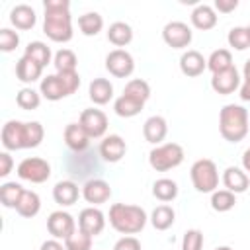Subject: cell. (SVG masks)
<instances>
[{"label":"cell","mask_w":250,"mask_h":250,"mask_svg":"<svg viewBox=\"0 0 250 250\" xmlns=\"http://www.w3.org/2000/svg\"><path fill=\"white\" fill-rule=\"evenodd\" d=\"M45 137V129L39 121H8L2 127V145L6 150H21V148H35L41 145Z\"/></svg>","instance_id":"obj_1"},{"label":"cell","mask_w":250,"mask_h":250,"mask_svg":"<svg viewBox=\"0 0 250 250\" xmlns=\"http://www.w3.org/2000/svg\"><path fill=\"white\" fill-rule=\"evenodd\" d=\"M109 225L121 234H137L146 225V213L139 205L113 203L109 207Z\"/></svg>","instance_id":"obj_2"},{"label":"cell","mask_w":250,"mask_h":250,"mask_svg":"<svg viewBox=\"0 0 250 250\" xmlns=\"http://www.w3.org/2000/svg\"><path fill=\"white\" fill-rule=\"evenodd\" d=\"M219 131L229 143L242 141L248 135V111L236 104L225 105L219 113Z\"/></svg>","instance_id":"obj_3"},{"label":"cell","mask_w":250,"mask_h":250,"mask_svg":"<svg viewBox=\"0 0 250 250\" xmlns=\"http://www.w3.org/2000/svg\"><path fill=\"white\" fill-rule=\"evenodd\" d=\"M43 31L51 41L66 43L72 39V18L68 10H45Z\"/></svg>","instance_id":"obj_4"},{"label":"cell","mask_w":250,"mask_h":250,"mask_svg":"<svg viewBox=\"0 0 250 250\" xmlns=\"http://www.w3.org/2000/svg\"><path fill=\"white\" fill-rule=\"evenodd\" d=\"M189 176H191V184L197 191L201 193H213L219 186V172H217V166L213 160L209 158H201V160H195L191 164V170H189Z\"/></svg>","instance_id":"obj_5"},{"label":"cell","mask_w":250,"mask_h":250,"mask_svg":"<svg viewBox=\"0 0 250 250\" xmlns=\"http://www.w3.org/2000/svg\"><path fill=\"white\" fill-rule=\"evenodd\" d=\"M184 162V148L178 143H164L158 145L150 150L148 154V164L156 172H166Z\"/></svg>","instance_id":"obj_6"},{"label":"cell","mask_w":250,"mask_h":250,"mask_svg":"<svg viewBox=\"0 0 250 250\" xmlns=\"http://www.w3.org/2000/svg\"><path fill=\"white\" fill-rule=\"evenodd\" d=\"M18 176L25 182H31V184H43L51 176V166L43 158L29 156L18 164Z\"/></svg>","instance_id":"obj_7"},{"label":"cell","mask_w":250,"mask_h":250,"mask_svg":"<svg viewBox=\"0 0 250 250\" xmlns=\"http://www.w3.org/2000/svg\"><path fill=\"white\" fill-rule=\"evenodd\" d=\"M105 68L115 78H127L135 70V61L125 49H113L105 57Z\"/></svg>","instance_id":"obj_8"},{"label":"cell","mask_w":250,"mask_h":250,"mask_svg":"<svg viewBox=\"0 0 250 250\" xmlns=\"http://www.w3.org/2000/svg\"><path fill=\"white\" fill-rule=\"evenodd\" d=\"M80 127L88 133L90 139H100L104 137V133L107 131V117L102 109H84L80 113V119H78Z\"/></svg>","instance_id":"obj_9"},{"label":"cell","mask_w":250,"mask_h":250,"mask_svg":"<svg viewBox=\"0 0 250 250\" xmlns=\"http://www.w3.org/2000/svg\"><path fill=\"white\" fill-rule=\"evenodd\" d=\"M162 39L172 49H184L191 43V29L184 21H170L162 29Z\"/></svg>","instance_id":"obj_10"},{"label":"cell","mask_w":250,"mask_h":250,"mask_svg":"<svg viewBox=\"0 0 250 250\" xmlns=\"http://www.w3.org/2000/svg\"><path fill=\"white\" fill-rule=\"evenodd\" d=\"M47 230L53 238L66 240L76 230V223H74L72 215H68L66 211H53L47 219Z\"/></svg>","instance_id":"obj_11"},{"label":"cell","mask_w":250,"mask_h":250,"mask_svg":"<svg viewBox=\"0 0 250 250\" xmlns=\"http://www.w3.org/2000/svg\"><path fill=\"white\" fill-rule=\"evenodd\" d=\"M104 227H105V217H104V213L100 209L86 207V209L80 211V215H78V229L82 232H86L90 236H96V234H100L104 230Z\"/></svg>","instance_id":"obj_12"},{"label":"cell","mask_w":250,"mask_h":250,"mask_svg":"<svg viewBox=\"0 0 250 250\" xmlns=\"http://www.w3.org/2000/svg\"><path fill=\"white\" fill-rule=\"evenodd\" d=\"M238 86H240V76H238V70L234 66H230V68H227L223 72H217L211 78V88L221 96L232 94Z\"/></svg>","instance_id":"obj_13"},{"label":"cell","mask_w":250,"mask_h":250,"mask_svg":"<svg viewBox=\"0 0 250 250\" xmlns=\"http://www.w3.org/2000/svg\"><path fill=\"white\" fill-rule=\"evenodd\" d=\"M82 197L92 205H102L111 197V188L105 180H88L82 188Z\"/></svg>","instance_id":"obj_14"},{"label":"cell","mask_w":250,"mask_h":250,"mask_svg":"<svg viewBox=\"0 0 250 250\" xmlns=\"http://www.w3.org/2000/svg\"><path fill=\"white\" fill-rule=\"evenodd\" d=\"M127 152V145L119 135H109L100 145V156L105 162H119Z\"/></svg>","instance_id":"obj_15"},{"label":"cell","mask_w":250,"mask_h":250,"mask_svg":"<svg viewBox=\"0 0 250 250\" xmlns=\"http://www.w3.org/2000/svg\"><path fill=\"white\" fill-rule=\"evenodd\" d=\"M223 184H225V188H227L229 191H232V193L236 195V193H242V191L248 189L250 178H248V174L242 172L240 168L229 166V168L223 172Z\"/></svg>","instance_id":"obj_16"},{"label":"cell","mask_w":250,"mask_h":250,"mask_svg":"<svg viewBox=\"0 0 250 250\" xmlns=\"http://www.w3.org/2000/svg\"><path fill=\"white\" fill-rule=\"evenodd\" d=\"M64 143H66V146H68L70 150L82 152V150L88 148L90 137H88V133L80 127V123H70V125L64 127Z\"/></svg>","instance_id":"obj_17"},{"label":"cell","mask_w":250,"mask_h":250,"mask_svg":"<svg viewBox=\"0 0 250 250\" xmlns=\"http://www.w3.org/2000/svg\"><path fill=\"white\" fill-rule=\"evenodd\" d=\"M78 186L72 182V180H62V182H57L55 188H53V199L62 205V207H68V205H74L78 201Z\"/></svg>","instance_id":"obj_18"},{"label":"cell","mask_w":250,"mask_h":250,"mask_svg":"<svg viewBox=\"0 0 250 250\" xmlns=\"http://www.w3.org/2000/svg\"><path fill=\"white\" fill-rule=\"evenodd\" d=\"M207 68V61L199 51H186L180 57V70L186 76H199Z\"/></svg>","instance_id":"obj_19"},{"label":"cell","mask_w":250,"mask_h":250,"mask_svg":"<svg viewBox=\"0 0 250 250\" xmlns=\"http://www.w3.org/2000/svg\"><path fill=\"white\" fill-rule=\"evenodd\" d=\"M166 133H168V125H166V119L160 117V115L148 117V119L145 121V125H143V135H145V139H146L148 143H152V145H158L160 141H164Z\"/></svg>","instance_id":"obj_20"},{"label":"cell","mask_w":250,"mask_h":250,"mask_svg":"<svg viewBox=\"0 0 250 250\" xmlns=\"http://www.w3.org/2000/svg\"><path fill=\"white\" fill-rule=\"evenodd\" d=\"M10 21L18 27V29H31L37 21V16H35V10L27 4H18L12 8L10 12Z\"/></svg>","instance_id":"obj_21"},{"label":"cell","mask_w":250,"mask_h":250,"mask_svg":"<svg viewBox=\"0 0 250 250\" xmlns=\"http://www.w3.org/2000/svg\"><path fill=\"white\" fill-rule=\"evenodd\" d=\"M39 90H41V96L47 98L49 102H57V100H62V98L68 96L66 90H64V86H62V82H61V78L57 74H47L41 80Z\"/></svg>","instance_id":"obj_22"},{"label":"cell","mask_w":250,"mask_h":250,"mask_svg":"<svg viewBox=\"0 0 250 250\" xmlns=\"http://www.w3.org/2000/svg\"><path fill=\"white\" fill-rule=\"evenodd\" d=\"M88 96L90 100L96 104V105H104L111 100L113 96V86L107 78H94L90 82V88H88Z\"/></svg>","instance_id":"obj_23"},{"label":"cell","mask_w":250,"mask_h":250,"mask_svg":"<svg viewBox=\"0 0 250 250\" xmlns=\"http://www.w3.org/2000/svg\"><path fill=\"white\" fill-rule=\"evenodd\" d=\"M41 72H43V66H39L35 61H31L25 55L16 62V76H18V80H21L25 84H31L37 78H41Z\"/></svg>","instance_id":"obj_24"},{"label":"cell","mask_w":250,"mask_h":250,"mask_svg":"<svg viewBox=\"0 0 250 250\" xmlns=\"http://www.w3.org/2000/svg\"><path fill=\"white\" fill-rule=\"evenodd\" d=\"M191 23H193V27L203 29V31L213 29V27L217 25V14H215V10H213L211 6L199 4V6L191 12Z\"/></svg>","instance_id":"obj_25"},{"label":"cell","mask_w":250,"mask_h":250,"mask_svg":"<svg viewBox=\"0 0 250 250\" xmlns=\"http://www.w3.org/2000/svg\"><path fill=\"white\" fill-rule=\"evenodd\" d=\"M107 39H109V43L115 45V47H125V45H129L131 39H133V29H131V25L125 23V21H113V23L109 25V29H107Z\"/></svg>","instance_id":"obj_26"},{"label":"cell","mask_w":250,"mask_h":250,"mask_svg":"<svg viewBox=\"0 0 250 250\" xmlns=\"http://www.w3.org/2000/svg\"><path fill=\"white\" fill-rule=\"evenodd\" d=\"M145 102H139L131 96H125L121 94L115 102H113V111L119 115V117H135L137 113H141Z\"/></svg>","instance_id":"obj_27"},{"label":"cell","mask_w":250,"mask_h":250,"mask_svg":"<svg viewBox=\"0 0 250 250\" xmlns=\"http://www.w3.org/2000/svg\"><path fill=\"white\" fill-rule=\"evenodd\" d=\"M39 209H41V199H39V195H37L35 191H31V189H25L23 195H21V199H20V203L16 205V211H18L21 217L31 219V217H35V215L39 213Z\"/></svg>","instance_id":"obj_28"},{"label":"cell","mask_w":250,"mask_h":250,"mask_svg":"<svg viewBox=\"0 0 250 250\" xmlns=\"http://www.w3.org/2000/svg\"><path fill=\"white\" fill-rule=\"evenodd\" d=\"M152 195L158 201H164V203L166 201H172L178 195V184L174 180H170V178H160L152 186Z\"/></svg>","instance_id":"obj_29"},{"label":"cell","mask_w":250,"mask_h":250,"mask_svg":"<svg viewBox=\"0 0 250 250\" xmlns=\"http://www.w3.org/2000/svg\"><path fill=\"white\" fill-rule=\"evenodd\" d=\"M174 219H176V213L170 205H158L152 215H150V223L156 230H166L174 225Z\"/></svg>","instance_id":"obj_30"},{"label":"cell","mask_w":250,"mask_h":250,"mask_svg":"<svg viewBox=\"0 0 250 250\" xmlns=\"http://www.w3.org/2000/svg\"><path fill=\"white\" fill-rule=\"evenodd\" d=\"M78 27H80V31L86 37L98 35L102 31V27H104V18L98 12H88V14H84V16L78 18Z\"/></svg>","instance_id":"obj_31"},{"label":"cell","mask_w":250,"mask_h":250,"mask_svg":"<svg viewBox=\"0 0 250 250\" xmlns=\"http://www.w3.org/2000/svg\"><path fill=\"white\" fill-rule=\"evenodd\" d=\"M23 191H25V189H23L20 184H16V182H6V184H2V186H0V201H2V205L16 209V205L20 203Z\"/></svg>","instance_id":"obj_32"},{"label":"cell","mask_w":250,"mask_h":250,"mask_svg":"<svg viewBox=\"0 0 250 250\" xmlns=\"http://www.w3.org/2000/svg\"><path fill=\"white\" fill-rule=\"evenodd\" d=\"M230 66H232V55H230L229 49H217V51H213L211 57L207 59V68H209L213 74L223 72V70H227V68H230Z\"/></svg>","instance_id":"obj_33"},{"label":"cell","mask_w":250,"mask_h":250,"mask_svg":"<svg viewBox=\"0 0 250 250\" xmlns=\"http://www.w3.org/2000/svg\"><path fill=\"white\" fill-rule=\"evenodd\" d=\"M25 57H29L31 61H35L39 66H47L49 62H51V49L45 45V43H41V41H31L27 47H25V53H23Z\"/></svg>","instance_id":"obj_34"},{"label":"cell","mask_w":250,"mask_h":250,"mask_svg":"<svg viewBox=\"0 0 250 250\" xmlns=\"http://www.w3.org/2000/svg\"><path fill=\"white\" fill-rule=\"evenodd\" d=\"M123 94H125V96H131V98H135V100H139V102H146V100L150 98V86H148V82L143 80V78H133V80H129V82L125 84Z\"/></svg>","instance_id":"obj_35"},{"label":"cell","mask_w":250,"mask_h":250,"mask_svg":"<svg viewBox=\"0 0 250 250\" xmlns=\"http://www.w3.org/2000/svg\"><path fill=\"white\" fill-rule=\"evenodd\" d=\"M76 62H78V59H76L74 51H70V49L57 51L55 61H53L57 72H74L76 70Z\"/></svg>","instance_id":"obj_36"},{"label":"cell","mask_w":250,"mask_h":250,"mask_svg":"<svg viewBox=\"0 0 250 250\" xmlns=\"http://www.w3.org/2000/svg\"><path fill=\"white\" fill-rule=\"evenodd\" d=\"M236 199H234V193L229 191V189H215L213 195H211V207L219 213H225V211H230L234 207Z\"/></svg>","instance_id":"obj_37"},{"label":"cell","mask_w":250,"mask_h":250,"mask_svg":"<svg viewBox=\"0 0 250 250\" xmlns=\"http://www.w3.org/2000/svg\"><path fill=\"white\" fill-rule=\"evenodd\" d=\"M16 104L21 109H37L41 104V96L33 88H21L16 96Z\"/></svg>","instance_id":"obj_38"},{"label":"cell","mask_w":250,"mask_h":250,"mask_svg":"<svg viewBox=\"0 0 250 250\" xmlns=\"http://www.w3.org/2000/svg\"><path fill=\"white\" fill-rule=\"evenodd\" d=\"M229 45L234 47L236 51H244L250 47V33L246 27H232L229 31V37H227Z\"/></svg>","instance_id":"obj_39"},{"label":"cell","mask_w":250,"mask_h":250,"mask_svg":"<svg viewBox=\"0 0 250 250\" xmlns=\"http://www.w3.org/2000/svg\"><path fill=\"white\" fill-rule=\"evenodd\" d=\"M92 238L94 236H90V234H86L78 229L64 240V246H66V250H90L92 248Z\"/></svg>","instance_id":"obj_40"},{"label":"cell","mask_w":250,"mask_h":250,"mask_svg":"<svg viewBox=\"0 0 250 250\" xmlns=\"http://www.w3.org/2000/svg\"><path fill=\"white\" fill-rule=\"evenodd\" d=\"M203 248V234L197 229L186 230L182 238V250H201Z\"/></svg>","instance_id":"obj_41"},{"label":"cell","mask_w":250,"mask_h":250,"mask_svg":"<svg viewBox=\"0 0 250 250\" xmlns=\"http://www.w3.org/2000/svg\"><path fill=\"white\" fill-rule=\"evenodd\" d=\"M18 45H20V35H18L16 31H12V29H8V27L0 29V51L10 53V51H14Z\"/></svg>","instance_id":"obj_42"},{"label":"cell","mask_w":250,"mask_h":250,"mask_svg":"<svg viewBox=\"0 0 250 250\" xmlns=\"http://www.w3.org/2000/svg\"><path fill=\"white\" fill-rule=\"evenodd\" d=\"M57 76L61 78V82H62V86H64V90H66L68 96L78 90V86H80V74L76 70L74 72H57Z\"/></svg>","instance_id":"obj_43"},{"label":"cell","mask_w":250,"mask_h":250,"mask_svg":"<svg viewBox=\"0 0 250 250\" xmlns=\"http://www.w3.org/2000/svg\"><path fill=\"white\" fill-rule=\"evenodd\" d=\"M113 250H141V242L135 236H123L113 244Z\"/></svg>","instance_id":"obj_44"},{"label":"cell","mask_w":250,"mask_h":250,"mask_svg":"<svg viewBox=\"0 0 250 250\" xmlns=\"http://www.w3.org/2000/svg\"><path fill=\"white\" fill-rule=\"evenodd\" d=\"M12 166H14L12 156L8 152H0V178H6L12 172Z\"/></svg>","instance_id":"obj_45"},{"label":"cell","mask_w":250,"mask_h":250,"mask_svg":"<svg viewBox=\"0 0 250 250\" xmlns=\"http://www.w3.org/2000/svg\"><path fill=\"white\" fill-rule=\"evenodd\" d=\"M236 6H238V0H215V8L219 12H223V14L232 12Z\"/></svg>","instance_id":"obj_46"},{"label":"cell","mask_w":250,"mask_h":250,"mask_svg":"<svg viewBox=\"0 0 250 250\" xmlns=\"http://www.w3.org/2000/svg\"><path fill=\"white\" fill-rule=\"evenodd\" d=\"M45 10H70L68 0H45Z\"/></svg>","instance_id":"obj_47"},{"label":"cell","mask_w":250,"mask_h":250,"mask_svg":"<svg viewBox=\"0 0 250 250\" xmlns=\"http://www.w3.org/2000/svg\"><path fill=\"white\" fill-rule=\"evenodd\" d=\"M41 250H66V246H62L57 238H53V240H45L41 244Z\"/></svg>","instance_id":"obj_48"},{"label":"cell","mask_w":250,"mask_h":250,"mask_svg":"<svg viewBox=\"0 0 250 250\" xmlns=\"http://www.w3.org/2000/svg\"><path fill=\"white\" fill-rule=\"evenodd\" d=\"M240 100L242 102H250V80L244 78L242 86H240Z\"/></svg>","instance_id":"obj_49"},{"label":"cell","mask_w":250,"mask_h":250,"mask_svg":"<svg viewBox=\"0 0 250 250\" xmlns=\"http://www.w3.org/2000/svg\"><path fill=\"white\" fill-rule=\"evenodd\" d=\"M242 166H244L246 172H250V148H246L244 154H242Z\"/></svg>","instance_id":"obj_50"},{"label":"cell","mask_w":250,"mask_h":250,"mask_svg":"<svg viewBox=\"0 0 250 250\" xmlns=\"http://www.w3.org/2000/svg\"><path fill=\"white\" fill-rule=\"evenodd\" d=\"M242 72H244V78L250 80V59L244 62V70H242Z\"/></svg>","instance_id":"obj_51"},{"label":"cell","mask_w":250,"mask_h":250,"mask_svg":"<svg viewBox=\"0 0 250 250\" xmlns=\"http://www.w3.org/2000/svg\"><path fill=\"white\" fill-rule=\"evenodd\" d=\"M215 250H232L230 246H219V248H215Z\"/></svg>","instance_id":"obj_52"},{"label":"cell","mask_w":250,"mask_h":250,"mask_svg":"<svg viewBox=\"0 0 250 250\" xmlns=\"http://www.w3.org/2000/svg\"><path fill=\"white\" fill-rule=\"evenodd\" d=\"M246 29H248V33H250V23H248V25H246Z\"/></svg>","instance_id":"obj_53"}]
</instances>
